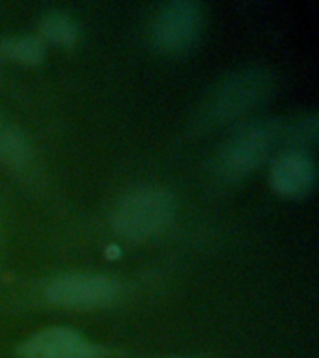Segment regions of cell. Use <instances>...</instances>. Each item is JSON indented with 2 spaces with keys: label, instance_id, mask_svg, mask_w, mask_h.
<instances>
[{
  "label": "cell",
  "instance_id": "cell-1",
  "mask_svg": "<svg viewBox=\"0 0 319 358\" xmlns=\"http://www.w3.org/2000/svg\"><path fill=\"white\" fill-rule=\"evenodd\" d=\"M273 92V77L263 69H243L234 73L213 90L204 101L196 123L206 129L222 125L257 108Z\"/></svg>",
  "mask_w": 319,
  "mask_h": 358
},
{
  "label": "cell",
  "instance_id": "cell-2",
  "mask_svg": "<svg viewBox=\"0 0 319 358\" xmlns=\"http://www.w3.org/2000/svg\"><path fill=\"white\" fill-rule=\"evenodd\" d=\"M176 217V201L161 187H140L118 201L111 224L118 235L129 241H146L170 228Z\"/></svg>",
  "mask_w": 319,
  "mask_h": 358
},
{
  "label": "cell",
  "instance_id": "cell-3",
  "mask_svg": "<svg viewBox=\"0 0 319 358\" xmlns=\"http://www.w3.org/2000/svg\"><path fill=\"white\" fill-rule=\"evenodd\" d=\"M284 134L276 120L252 122L232 134L218 150L213 170L222 181H239L262 164Z\"/></svg>",
  "mask_w": 319,
  "mask_h": 358
},
{
  "label": "cell",
  "instance_id": "cell-4",
  "mask_svg": "<svg viewBox=\"0 0 319 358\" xmlns=\"http://www.w3.org/2000/svg\"><path fill=\"white\" fill-rule=\"evenodd\" d=\"M204 6L192 0H173L155 11L150 24V38L155 49L178 55L190 49L204 30Z\"/></svg>",
  "mask_w": 319,
  "mask_h": 358
},
{
  "label": "cell",
  "instance_id": "cell-5",
  "mask_svg": "<svg viewBox=\"0 0 319 358\" xmlns=\"http://www.w3.org/2000/svg\"><path fill=\"white\" fill-rule=\"evenodd\" d=\"M43 295L52 306L95 310L116 301L120 295V284L105 274L64 273L47 282Z\"/></svg>",
  "mask_w": 319,
  "mask_h": 358
},
{
  "label": "cell",
  "instance_id": "cell-6",
  "mask_svg": "<svg viewBox=\"0 0 319 358\" xmlns=\"http://www.w3.org/2000/svg\"><path fill=\"white\" fill-rule=\"evenodd\" d=\"M19 358H94L95 349L77 330L49 327L22 341Z\"/></svg>",
  "mask_w": 319,
  "mask_h": 358
},
{
  "label": "cell",
  "instance_id": "cell-7",
  "mask_svg": "<svg viewBox=\"0 0 319 358\" xmlns=\"http://www.w3.org/2000/svg\"><path fill=\"white\" fill-rule=\"evenodd\" d=\"M269 183L280 196L301 198L308 194L316 183V164L304 151H284L271 164Z\"/></svg>",
  "mask_w": 319,
  "mask_h": 358
},
{
  "label": "cell",
  "instance_id": "cell-8",
  "mask_svg": "<svg viewBox=\"0 0 319 358\" xmlns=\"http://www.w3.org/2000/svg\"><path fill=\"white\" fill-rule=\"evenodd\" d=\"M80 28L67 11L50 10L39 19V38L56 47H73L78 41Z\"/></svg>",
  "mask_w": 319,
  "mask_h": 358
},
{
  "label": "cell",
  "instance_id": "cell-9",
  "mask_svg": "<svg viewBox=\"0 0 319 358\" xmlns=\"http://www.w3.org/2000/svg\"><path fill=\"white\" fill-rule=\"evenodd\" d=\"M30 161L32 148L24 133L8 122L0 123V162L11 170L21 172L30 164Z\"/></svg>",
  "mask_w": 319,
  "mask_h": 358
},
{
  "label": "cell",
  "instance_id": "cell-10",
  "mask_svg": "<svg viewBox=\"0 0 319 358\" xmlns=\"http://www.w3.org/2000/svg\"><path fill=\"white\" fill-rule=\"evenodd\" d=\"M47 55L45 43L39 36H8L0 39V58L21 64V66H38Z\"/></svg>",
  "mask_w": 319,
  "mask_h": 358
}]
</instances>
